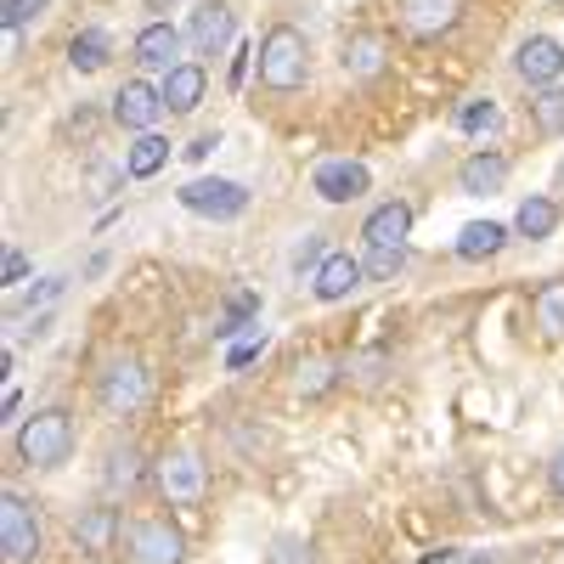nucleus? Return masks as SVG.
<instances>
[{
	"mask_svg": "<svg viewBox=\"0 0 564 564\" xmlns=\"http://www.w3.org/2000/svg\"><path fill=\"white\" fill-rule=\"evenodd\" d=\"M254 68H260V85L265 90H300L305 74H311V45L294 23H276L265 40H260V52H254Z\"/></svg>",
	"mask_w": 564,
	"mask_h": 564,
	"instance_id": "nucleus-1",
	"label": "nucleus"
},
{
	"mask_svg": "<svg viewBox=\"0 0 564 564\" xmlns=\"http://www.w3.org/2000/svg\"><path fill=\"white\" fill-rule=\"evenodd\" d=\"M18 457L29 468H63L74 457V417L63 406H45L34 417H23L18 430Z\"/></svg>",
	"mask_w": 564,
	"mask_h": 564,
	"instance_id": "nucleus-2",
	"label": "nucleus"
},
{
	"mask_svg": "<svg viewBox=\"0 0 564 564\" xmlns=\"http://www.w3.org/2000/svg\"><path fill=\"white\" fill-rule=\"evenodd\" d=\"M97 395H102V412L108 417H135L141 406H148V395H153V379H148V367H141L135 356H113L102 367Z\"/></svg>",
	"mask_w": 564,
	"mask_h": 564,
	"instance_id": "nucleus-3",
	"label": "nucleus"
},
{
	"mask_svg": "<svg viewBox=\"0 0 564 564\" xmlns=\"http://www.w3.org/2000/svg\"><path fill=\"white\" fill-rule=\"evenodd\" d=\"M181 209L186 215H204V220H238L249 209V186L243 181H226V175H198L181 186Z\"/></svg>",
	"mask_w": 564,
	"mask_h": 564,
	"instance_id": "nucleus-4",
	"label": "nucleus"
},
{
	"mask_svg": "<svg viewBox=\"0 0 564 564\" xmlns=\"http://www.w3.org/2000/svg\"><path fill=\"white\" fill-rule=\"evenodd\" d=\"M124 553H130V564H181L186 558V536L170 525V513H148V520L130 525Z\"/></svg>",
	"mask_w": 564,
	"mask_h": 564,
	"instance_id": "nucleus-5",
	"label": "nucleus"
},
{
	"mask_svg": "<svg viewBox=\"0 0 564 564\" xmlns=\"http://www.w3.org/2000/svg\"><path fill=\"white\" fill-rule=\"evenodd\" d=\"M0 553H7V564L40 558V520L18 491H7V502H0Z\"/></svg>",
	"mask_w": 564,
	"mask_h": 564,
	"instance_id": "nucleus-6",
	"label": "nucleus"
},
{
	"mask_svg": "<svg viewBox=\"0 0 564 564\" xmlns=\"http://www.w3.org/2000/svg\"><path fill=\"white\" fill-rule=\"evenodd\" d=\"M159 113H164V90H159V85L124 79V85L113 90V124H124V130H135V135H148V130L159 124Z\"/></svg>",
	"mask_w": 564,
	"mask_h": 564,
	"instance_id": "nucleus-7",
	"label": "nucleus"
},
{
	"mask_svg": "<svg viewBox=\"0 0 564 564\" xmlns=\"http://www.w3.org/2000/svg\"><path fill=\"white\" fill-rule=\"evenodd\" d=\"M513 74H520L531 90L558 85V74H564V45H558L553 34H531L520 52H513Z\"/></svg>",
	"mask_w": 564,
	"mask_h": 564,
	"instance_id": "nucleus-8",
	"label": "nucleus"
},
{
	"mask_svg": "<svg viewBox=\"0 0 564 564\" xmlns=\"http://www.w3.org/2000/svg\"><path fill=\"white\" fill-rule=\"evenodd\" d=\"M311 186H316L322 204H356L367 186H372V175H367V164H356V159H327V164H316Z\"/></svg>",
	"mask_w": 564,
	"mask_h": 564,
	"instance_id": "nucleus-9",
	"label": "nucleus"
},
{
	"mask_svg": "<svg viewBox=\"0 0 564 564\" xmlns=\"http://www.w3.org/2000/svg\"><path fill=\"white\" fill-rule=\"evenodd\" d=\"M231 34H238V12H231L226 0H204V7L193 12V23H186V40H193V52H198V57L226 52Z\"/></svg>",
	"mask_w": 564,
	"mask_h": 564,
	"instance_id": "nucleus-10",
	"label": "nucleus"
},
{
	"mask_svg": "<svg viewBox=\"0 0 564 564\" xmlns=\"http://www.w3.org/2000/svg\"><path fill=\"white\" fill-rule=\"evenodd\" d=\"M401 29L417 40H441L463 23V0H401Z\"/></svg>",
	"mask_w": 564,
	"mask_h": 564,
	"instance_id": "nucleus-11",
	"label": "nucleus"
},
{
	"mask_svg": "<svg viewBox=\"0 0 564 564\" xmlns=\"http://www.w3.org/2000/svg\"><path fill=\"white\" fill-rule=\"evenodd\" d=\"M361 276H367V265H361L356 254H327V260L316 265V276H311V294H316L322 305H339V300H350V294L361 289Z\"/></svg>",
	"mask_w": 564,
	"mask_h": 564,
	"instance_id": "nucleus-12",
	"label": "nucleus"
},
{
	"mask_svg": "<svg viewBox=\"0 0 564 564\" xmlns=\"http://www.w3.org/2000/svg\"><path fill=\"white\" fill-rule=\"evenodd\" d=\"M204 457H193V452H170L164 463H159V486H164V497L170 502H181V508H193L198 497H204Z\"/></svg>",
	"mask_w": 564,
	"mask_h": 564,
	"instance_id": "nucleus-13",
	"label": "nucleus"
},
{
	"mask_svg": "<svg viewBox=\"0 0 564 564\" xmlns=\"http://www.w3.org/2000/svg\"><path fill=\"white\" fill-rule=\"evenodd\" d=\"M135 63L141 68H159V74L181 68V29L175 23H148V29L135 34Z\"/></svg>",
	"mask_w": 564,
	"mask_h": 564,
	"instance_id": "nucleus-14",
	"label": "nucleus"
},
{
	"mask_svg": "<svg viewBox=\"0 0 564 564\" xmlns=\"http://www.w3.org/2000/svg\"><path fill=\"white\" fill-rule=\"evenodd\" d=\"M406 231H412V209L395 198V204H379L367 215L361 238H367V249H406Z\"/></svg>",
	"mask_w": 564,
	"mask_h": 564,
	"instance_id": "nucleus-15",
	"label": "nucleus"
},
{
	"mask_svg": "<svg viewBox=\"0 0 564 564\" xmlns=\"http://www.w3.org/2000/svg\"><path fill=\"white\" fill-rule=\"evenodd\" d=\"M502 181H508V159L502 153H475V159H463V170H457V186H463L468 198L502 193Z\"/></svg>",
	"mask_w": 564,
	"mask_h": 564,
	"instance_id": "nucleus-16",
	"label": "nucleus"
},
{
	"mask_svg": "<svg viewBox=\"0 0 564 564\" xmlns=\"http://www.w3.org/2000/svg\"><path fill=\"white\" fill-rule=\"evenodd\" d=\"M204 85H209V79H204V68H198V63L170 68V74H164V85H159V90H164V113H193V108L204 102Z\"/></svg>",
	"mask_w": 564,
	"mask_h": 564,
	"instance_id": "nucleus-17",
	"label": "nucleus"
},
{
	"mask_svg": "<svg viewBox=\"0 0 564 564\" xmlns=\"http://www.w3.org/2000/svg\"><path fill=\"white\" fill-rule=\"evenodd\" d=\"M74 542L85 553H113V542H119V508H85L74 520Z\"/></svg>",
	"mask_w": 564,
	"mask_h": 564,
	"instance_id": "nucleus-18",
	"label": "nucleus"
},
{
	"mask_svg": "<svg viewBox=\"0 0 564 564\" xmlns=\"http://www.w3.org/2000/svg\"><path fill=\"white\" fill-rule=\"evenodd\" d=\"M502 243H508L502 220H468L457 231V260H491V254H502Z\"/></svg>",
	"mask_w": 564,
	"mask_h": 564,
	"instance_id": "nucleus-19",
	"label": "nucleus"
},
{
	"mask_svg": "<svg viewBox=\"0 0 564 564\" xmlns=\"http://www.w3.org/2000/svg\"><path fill=\"white\" fill-rule=\"evenodd\" d=\"M108 57H113L108 29H79V34L68 40V68H74V74H97V68H108Z\"/></svg>",
	"mask_w": 564,
	"mask_h": 564,
	"instance_id": "nucleus-20",
	"label": "nucleus"
},
{
	"mask_svg": "<svg viewBox=\"0 0 564 564\" xmlns=\"http://www.w3.org/2000/svg\"><path fill=\"white\" fill-rule=\"evenodd\" d=\"M345 74L350 79H379L384 74V34H350L345 40Z\"/></svg>",
	"mask_w": 564,
	"mask_h": 564,
	"instance_id": "nucleus-21",
	"label": "nucleus"
},
{
	"mask_svg": "<svg viewBox=\"0 0 564 564\" xmlns=\"http://www.w3.org/2000/svg\"><path fill=\"white\" fill-rule=\"evenodd\" d=\"M164 159H170V141H164L159 130H148V135H135V148H130V159H124V175H130V181H148V175L164 170Z\"/></svg>",
	"mask_w": 564,
	"mask_h": 564,
	"instance_id": "nucleus-22",
	"label": "nucleus"
},
{
	"mask_svg": "<svg viewBox=\"0 0 564 564\" xmlns=\"http://www.w3.org/2000/svg\"><path fill=\"white\" fill-rule=\"evenodd\" d=\"M141 475H148V468H141V452H135L130 441H124V446H108V468H102L108 491H135Z\"/></svg>",
	"mask_w": 564,
	"mask_h": 564,
	"instance_id": "nucleus-23",
	"label": "nucleus"
},
{
	"mask_svg": "<svg viewBox=\"0 0 564 564\" xmlns=\"http://www.w3.org/2000/svg\"><path fill=\"white\" fill-rule=\"evenodd\" d=\"M254 316H260V294H254V289L226 294V311H220V322H215V339H238Z\"/></svg>",
	"mask_w": 564,
	"mask_h": 564,
	"instance_id": "nucleus-24",
	"label": "nucleus"
},
{
	"mask_svg": "<svg viewBox=\"0 0 564 564\" xmlns=\"http://www.w3.org/2000/svg\"><path fill=\"white\" fill-rule=\"evenodd\" d=\"M553 226H558V204L553 198H525L520 204V215H513V231H520V238H553Z\"/></svg>",
	"mask_w": 564,
	"mask_h": 564,
	"instance_id": "nucleus-25",
	"label": "nucleus"
},
{
	"mask_svg": "<svg viewBox=\"0 0 564 564\" xmlns=\"http://www.w3.org/2000/svg\"><path fill=\"white\" fill-rule=\"evenodd\" d=\"M536 327H542V339L564 345V282H547V289L536 294Z\"/></svg>",
	"mask_w": 564,
	"mask_h": 564,
	"instance_id": "nucleus-26",
	"label": "nucleus"
},
{
	"mask_svg": "<svg viewBox=\"0 0 564 564\" xmlns=\"http://www.w3.org/2000/svg\"><path fill=\"white\" fill-rule=\"evenodd\" d=\"M531 119L542 135H564V85H547L531 97Z\"/></svg>",
	"mask_w": 564,
	"mask_h": 564,
	"instance_id": "nucleus-27",
	"label": "nucleus"
},
{
	"mask_svg": "<svg viewBox=\"0 0 564 564\" xmlns=\"http://www.w3.org/2000/svg\"><path fill=\"white\" fill-rule=\"evenodd\" d=\"M497 102L491 97H475V102H463V113H457V130L463 135H486V130H497Z\"/></svg>",
	"mask_w": 564,
	"mask_h": 564,
	"instance_id": "nucleus-28",
	"label": "nucleus"
},
{
	"mask_svg": "<svg viewBox=\"0 0 564 564\" xmlns=\"http://www.w3.org/2000/svg\"><path fill=\"white\" fill-rule=\"evenodd\" d=\"M339 384V361H305L300 367V395H322Z\"/></svg>",
	"mask_w": 564,
	"mask_h": 564,
	"instance_id": "nucleus-29",
	"label": "nucleus"
},
{
	"mask_svg": "<svg viewBox=\"0 0 564 564\" xmlns=\"http://www.w3.org/2000/svg\"><path fill=\"white\" fill-rule=\"evenodd\" d=\"M367 276L372 282H390V276H401V265H406V249H367Z\"/></svg>",
	"mask_w": 564,
	"mask_h": 564,
	"instance_id": "nucleus-30",
	"label": "nucleus"
},
{
	"mask_svg": "<svg viewBox=\"0 0 564 564\" xmlns=\"http://www.w3.org/2000/svg\"><path fill=\"white\" fill-rule=\"evenodd\" d=\"M45 7H52V0H0V23H7V29H29L34 18H45Z\"/></svg>",
	"mask_w": 564,
	"mask_h": 564,
	"instance_id": "nucleus-31",
	"label": "nucleus"
},
{
	"mask_svg": "<svg viewBox=\"0 0 564 564\" xmlns=\"http://www.w3.org/2000/svg\"><path fill=\"white\" fill-rule=\"evenodd\" d=\"M327 260V243H322V231H311V238L294 249V271H316Z\"/></svg>",
	"mask_w": 564,
	"mask_h": 564,
	"instance_id": "nucleus-32",
	"label": "nucleus"
},
{
	"mask_svg": "<svg viewBox=\"0 0 564 564\" xmlns=\"http://www.w3.org/2000/svg\"><path fill=\"white\" fill-rule=\"evenodd\" d=\"M63 289H68V276H45L40 289H29L23 311H40V305H52V300H63Z\"/></svg>",
	"mask_w": 564,
	"mask_h": 564,
	"instance_id": "nucleus-33",
	"label": "nucleus"
},
{
	"mask_svg": "<svg viewBox=\"0 0 564 564\" xmlns=\"http://www.w3.org/2000/svg\"><path fill=\"white\" fill-rule=\"evenodd\" d=\"M260 350H265V334H249L243 345H231V350H226V372H238V367H249V361H254Z\"/></svg>",
	"mask_w": 564,
	"mask_h": 564,
	"instance_id": "nucleus-34",
	"label": "nucleus"
},
{
	"mask_svg": "<svg viewBox=\"0 0 564 564\" xmlns=\"http://www.w3.org/2000/svg\"><path fill=\"white\" fill-rule=\"evenodd\" d=\"M0 276H7V289L29 276V260H23V249H7V260H0Z\"/></svg>",
	"mask_w": 564,
	"mask_h": 564,
	"instance_id": "nucleus-35",
	"label": "nucleus"
},
{
	"mask_svg": "<svg viewBox=\"0 0 564 564\" xmlns=\"http://www.w3.org/2000/svg\"><path fill=\"white\" fill-rule=\"evenodd\" d=\"M215 148H220V135L209 130V135H198V141H193V148H186V159H193V164H204V159H209Z\"/></svg>",
	"mask_w": 564,
	"mask_h": 564,
	"instance_id": "nucleus-36",
	"label": "nucleus"
},
{
	"mask_svg": "<svg viewBox=\"0 0 564 564\" xmlns=\"http://www.w3.org/2000/svg\"><path fill=\"white\" fill-rule=\"evenodd\" d=\"M547 486L564 497V446H558V452H553V463H547Z\"/></svg>",
	"mask_w": 564,
	"mask_h": 564,
	"instance_id": "nucleus-37",
	"label": "nucleus"
},
{
	"mask_svg": "<svg viewBox=\"0 0 564 564\" xmlns=\"http://www.w3.org/2000/svg\"><path fill=\"white\" fill-rule=\"evenodd\" d=\"M249 57H254V52H238V63H231V85H243V74H249Z\"/></svg>",
	"mask_w": 564,
	"mask_h": 564,
	"instance_id": "nucleus-38",
	"label": "nucleus"
},
{
	"mask_svg": "<svg viewBox=\"0 0 564 564\" xmlns=\"http://www.w3.org/2000/svg\"><path fill=\"white\" fill-rule=\"evenodd\" d=\"M457 564H497V558H491V553H463Z\"/></svg>",
	"mask_w": 564,
	"mask_h": 564,
	"instance_id": "nucleus-39",
	"label": "nucleus"
},
{
	"mask_svg": "<svg viewBox=\"0 0 564 564\" xmlns=\"http://www.w3.org/2000/svg\"><path fill=\"white\" fill-rule=\"evenodd\" d=\"M558 175H564V170H558Z\"/></svg>",
	"mask_w": 564,
	"mask_h": 564,
	"instance_id": "nucleus-40",
	"label": "nucleus"
}]
</instances>
